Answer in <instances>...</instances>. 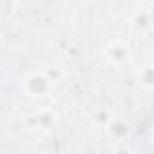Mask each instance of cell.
I'll use <instances>...</instances> for the list:
<instances>
[{
  "instance_id": "cell-1",
  "label": "cell",
  "mask_w": 154,
  "mask_h": 154,
  "mask_svg": "<svg viewBox=\"0 0 154 154\" xmlns=\"http://www.w3.org/2000/svg\"><path fill=\"white\" fill-rule=\"evenodd\" d=\"M22 87L29 98H44L51 93L53 82L47 78V74L44 71H33V72L26 74Z\"/></svg>"
},
{
  "instance_id": "cell-7",
  "label": "cell",
  "mask_w": 154,
  "mask_h": 154,
  "mask_svg": "<svg viewBox=\"0 0 154 154\" xmlns=\"http://www.w3.org/2000/svg\"><path fill=\"white\" fill-rule=\"evenodd\" d=\"M145 2H147V6H152V0H145Z\"/></svg>"
},
{
  "instance_id": "cell-2",
  "label": "cell",
  "mask_w": 154,
  "mask_h": 154,
  "mask_svg": "<svg viewBox=\"0 0 154 154\" xmlns=\"http://www.w3.org/2000/svg\"><path fill=\"white\" fill-rule=\"evenodd\" d=\"M103 56H105V60H107L109 63L120 67V65H123V63L129 62V58H131V49H129V45H127L125 42H122V40H111V42L103 47Z\"/></svg>"
},
{
  "instance_id": "cell-5",
  "label": "cell",
  "mask_w": 154,
  "mask_h": 154,
  "mask_svg": "<svg viewBox=\"0 0 154 154\" xmlns=\"http://www.w3.org/2000/svg\"><path fill=\"white\" fill-rule=\"evenodd\" d=\"M132 24H134V27L136 29H140V31H149L150 29V11L147 9H140L136 15H134V18H132Z\"/></svg>"
},
{
  "instance_id": "cell-6",
  "label": "cell",
  "mask_w": 154,
  "mask_h": 154,
  "mask_svg": "<svg viewBox=\"0 0 154 154\" xmlns=\"http://www.w3.org/2000/svg\"><path fill=\"white\" fill-rule=\"evenodd\" d=\"M56 125V116L51 111H42L36 116V127L44 129V131H51Z\"/></svg>"
},
{
  "instance_id": "cell-3",
  "label": "cell",
  "mask_w": 154,
  "mask_h": 154,
  "mask_svg": "<svg viewBox=\"0 0 154 154\" xmlns=\"http://www.w3.org/2000/svg\"><path fill=\"white\" fill-rule=\"evenodd\" d=\"M107 132L109 136L114 140V141H127L129 134H131V129H129V123L122 118H109L107 123Z\"/></svg>"
},
{
  "instance_id": "cell-4",
  "label": "cell",
  "mask_w": 154,
  "mask_h": 154,
  "mask_svg": "<svg viewBox=\"0 0 154 154\" xmlns=\"http://www.w3.org/2000/svg\"><path fill=\"white\" fill-rule=\"evenodd\" d=\"M138 80H140V85L145 91H152V87H154V69H152V63H147V65H143L140 69Z\"/></svg>"
}]
</instances>
